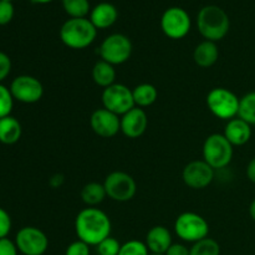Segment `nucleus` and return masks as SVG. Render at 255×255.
I'll list each match as a JSON object with an SVG mask.
<instances>
[{
    "label": "nucleus",
    "mask_w": 255,
    "mask_h": 255,
    "mask_svg": "<svg viewBox=\"0 0 255 255\" xmlns=\"http://www.w3.org/2000/svg\"><path fill=\"white\" fill-rule=\"evenodd\" d=\"M111 221L109 216L101 209L89 207L77 214L75 219V232L84 243L91 246H99L104 239L111 236Z\"/></svg>",
    "instance_id": "obj_1"
},
{
    "label": "nucleus",
    "mask_w": 255,
    "mask_h": 255,
    "mask_svg": "<svg viewBox=\"0 0 255 255\" xmlns=\"http://www.w3.org/2000/svg\"><path fill=\"white\" fill-rule=\"evenodd\" d=\"M197 27L204 39L217 42L224 39L228 34L231 20L222 7L217 5H207L198 12Z\"/></svg>",
    "instance_id": "obj_2"
},
{
    "label": "nucleus",
    "mask_w": 255,
    "mask_h": 255,
    "mask_svg": "<svg viewBox=\"0 0 255 255\" xmlns=\"http://www.w3.org/2000/svg\"><path fill=\"white\" fill-rule=\"evenodd\" d=\"M97 29L87 17H71L66 20L60 29V39L62 44L74 50L89 47L95 41Z\"/></svg>",
    "instance_id": "obj_3"
},
{
    "label": "nucleus",
    "mask_w": 255,
    "mask_h": 255,
    "mask_svg": "<svg viewBox=\"0 0 255 255\" xmlns=\"http://www.w3.org/2000/svg\"><path fill=\"white\" fill-rule=\"evenodd\" d=\"M239 102L236 94L226 87H216L207 95V106L216 117L221 120H229L238 117Z\"/></svg>",
    "instance_id": "obj_4"
},
{
    "label": "nucleus",
    "mask_w": 255,
    "mask_h": 255,
    "mask_svg": "<svg viewBox=\"0 0 255 255\" xmlns=\"http://www.w3.org/2000/svg\"><path fill=\"white\" fill-rule=\"evenodd\" d=\"M233 146L224 134L213 133L203 143V161L213 169L224 168L233 159Z\"/></svg>",
    "instance_id": "obj_5"
},
{
    "label": "nucleus",
    "mask_w": 255,
    "mask_h": 255,
    "mask_svg": "<svg viewBox=\"0 0 255 255\" xmlns=\"http://www.w3.org/2000/svg\"><path fill=\"white\" fill-rule=\"evenodd\" d=\"M174 232L183 242L194 244L208 237L209 224L199 214L184 212L177 217L174 222Z\"/></svg>",
    "instance_id": "obj_6"
},
{
    "label": "nucleus",
    "mask_w": 255,
    "mask_h": 255,
    "mask_svg": "<svg viewBox=\"0 0 255 255\" xmlns=\"http://www.w3.org/2000/svg\"><path fill=\"white\" fill-rule=\"evenodd\" d=\"M132 42L126 35L112 34L101 42L99 54L101 60L111 65H121L128 61L132 55Z\"/></svg>",
    "instance_id": "obj_7"
},
{
    "label": "nucleus",
    "mask_w": 255,
    "mask_h": 255,
    "mask_svg": "<svg viewBox=\"0 0 255 255\" xmlns=\"http://www.w3.org/2000/svg\"><path fill=\"white\" fill-rule=\"evenodd\" d=\"M101 100L104 109L109 110V111L114 112L119 116H124L125 114L131 111L133 107H136L132 90L125 86L124 84H116L115 82L111 86L104 89Z\"/></svg>",
    "instance_id": "obj_8"
},
{
    "label": "nucleus",
    "mask_w": 255,
    "mask_h": 255,
    "mask_svg": "<svg viewBox=\"0 0 255 255\" xmlns=\"http://www.w3.org/2000/svg\"><path fill=\"white\" fill-rule=\"evenodd\" d=\"M109 198L116 202H128L137 192V184L132 176L122 171L111 172L104 182Z\"/></svg>",
    "instance_id": "obj_9"
},
{
    "label": "nucleus",
    "mask_w": 255,
    "mask_h": 255,
    "mask_svg": "<svg viewBox=\"0 0 255 255\" xmlns=\"http://www.w3.org/2000/svg\"><path fill=\"white\" fill-rule=\"evenodd\" d=\"M191 16L184 9L178 6L168 7L161 17L162 31L169 39H183L191 30Z\"/></svg>",
    "instance_id": "obj_10"
},
{
    "label": "nucleus",
    "mask_w": 255,
    "mask_h": 255,
    "mask_svg": "<svg viewBox=\"0 0 255 255\" xmlns=\"http://www.w3.org/2000/svg\"><path fill=\"white\" fill-rule=\"evenodd\" d=\"M15 244L24 255H44L49 248V239L41 229L24 227L17 232Z\"/></svg>",
    "instance_id": "obj_11"
},
{
    "label": "nucleus",
    "mask_w": 255,
    "mask_h": 255,
    "mask_svg": "<svg viewBox=\"0 0 255 255\" xmlns=\"http://www.w3.org/2000/svg\"><path fill=\"white\" fill-rule=\"evenodd\" d=\"M12 97L22 104H35L40 101L44 95L42 84L34 76L21 75L15 77L10 86Z\"/></svg>",
    "instance_id": "obj_12"
},
{
    "label": "nucleus",
    "mask_w": 255,
    "mask_h": 255,
    "mask_svg": "<svg viewBox=\"0 0 255 255\" xmlns=\"http://www.w3.org/2000/svg\"><path fill=\"white\" fill-rule=\"evenodd\" d=\"M182 178L192 189H204L213 182L214 169L206 161H192L184 167Z\"/></svg>",
    "instance_id": "obj_13"
},
{
    "label": "nucleus",
    "mask_w": 255,
    "mask_h": 255,
    "mask_svg": "<svg viewBox=\"0 0 255 255\" xmlns=\"http://www.w3.org/2000/svg\"><path fill=\"white\" fill-rule=\"evenodd\" d=\"M91 128L97 136L111 138L121 131V119L119 115L106 109H99L92 112L90 117Z\"/></svg>",
    "instance_id": "obj_14"
},
{
    "label": "nucleus",
    "mask_w": 255,
    "mask_h": 255,
    "mask_svg": "<svg viewBox=\"0 0 255 255\" xmlns=\"http://www.w3.org/2000/svg\"><path fill=\"white\" fill-rule=\"evenodd\" d=\"M148 126L147 115L141 107H133L121 117V131L128 138H138Z\"/></svg>",
    "instance_id": "obj_15"
},
{
    "label": "nucleus",
    "mask_w": 255,
    "mask_h": 255,
    "mask_svg": "<svg viewBox=\"0 0 255 255\" xmlns=\"http://www.w3.org/2000/svg\"><path fill=\"white\" fill-rule=\"evenodd\" d=\"M146 246L151 254L164 255L169 247L173 244L172 234L166 227L156 226L152 227L146 236Z\"/></svg>",
    "instance_id": "obj_16"
},
{
    "label": "nucleus",
    "mask_w": 255,
    "mask_h": 255,
    "mask_svg": "<svg viewBox=\"0 0 255 255\" xmlns=\"http://www.w3.org/2000/svg\"><path fill=\"white\" fill-rule=\"evenodd\" d=\"M224 136L232 143V146H244L252 137V126L244 120L236 117L229 120L224 128Z\"/></svg>",
    "instance_id": "obj_17"
},
{
    "label": "nucleus",
    "mask_w": 255,
    "mask_h": 255,
    "mask_svg": "<svg viewBox=\"0 0 255 255\" xmlns=\"http://www.w3.org/2000/svg\"><path fill=\"white\" fill-rule=\"evenodd\" d=\"M119 11L111 2H100L90 12V21L96 29H107L116 22Z\"/></svg>",
    "instance_id": "obj_18"
},
{
    "label": "nucleus",
    "mask_w": 255,
    "mask_h": 255,
    "mask_svg": "<svg viewBox=\"0 0 255 255\" xmlns=\"http://www.w3.org/2000/svg\"><path fill=\"white\" fill-rule=\"evenodd\" d=\"M219 50L216 42L204 40L196 46L193 51V60L199 67H211L218 61Z\"/></svg>",
    "instance_id": "obj_19"
},
{
    "label": "nucleus",
    "mask_w": 255,
    "mask_h": 255,
    "mask_svg": "<svg viewBox=\"0 0 255 255\" xmlns=\"http://www.w3.org/2000/svg\"><path fill=\"white\" fill-rule=\"evenodd\" d=\"M21 137V125L15 117L6 116L0 119V142L14 144Z\"/></svg>",
    "instance_id": "obj_20"
},
{
    "label": "nucleus",
    "mask_w": 255,
    "mask_h": 255,
    "mask_svg": "<svg viewBox=\"0 0 255 255\" xmlns=\"http://www.w3.org/2000/svg\"><path fill=\"white\" fill-rule=\"evenodd\" d=\"M92 80L95 81V84L104 87V89L114 85L115 80H116L115 66L104 61V60H100L92 67Z\"/></svg>",
    "instance_id": "obj_21"
},
{
    "label": "nucleus",
    "mask_w": 255,
    "mask_h": 255,
    "mask_svg": "<svg viewBox=\"0 0 255 255\" xmlns=\"http://www.w3.org/2000/svg\"><path fill=\"white\" fill-rule=\"evenodd\" d=\"M133 95V101L136 107H148L156 102L158 97V91L152 84H141L137 85L132 90Z\"/></svg>",
    "instance_id": "obj_22"
},
{
    "label": "nucleus",
    "mask_w": 255,
    "mask_h": 255,
    "mask_svg": "<svg viewBox=\"0 0 255 255\" xmlns=\"http://www.w3.org/2000/svg\"><path fill=\"white\" fill-rule=\"evenodd\" d=\"M106 189H105L104 183H97V182H90L85 184L84 188L81 189V199L85 204L89 207H95L104 202L106 198Z\"/></svg>",
    "instance_id": "obj_23"
},
{
    "label": "nucleus",
    "mask_w": 255,
    "mask_h": 255,
    "mask_svg": "<svg viewBox=\"0 0 255 255\" xmlns=\"http://www.w3.org/2000/svg\"><path fill=\"white\" fill-rule=\"evenodd\" d=\"M238 117L251 126H255V91L248 92L241 99Z\"/></svg>",
    "instance_id": "obj_24"
},
{
    "label": "nucleus",
    "mask_w": 255,
    "mask_h": 255,
    "mask_svg": "<svg viewBox=\"0 0 255 255\" xmlns=\"http://www.w3.org/2000/svg\"><path fill=\"white\" fill-rule=\"evenodd\" d=\"M62 6L74 19L86 17L89 12H91L89 0H62Z\"/></svg>",
    "instance_id": "obj_25"
},
{
    "label": "nucleus",
    "mask_w": 255,
    "mask_h": 255,
    "mask_svg": "<svg viewBox=\"0 0 255 255\" xmlns=\"http://www.w3.org/2000/svg\"><path fill=\"white\" fill-rule=\"evenodd\" d=\"M191 255H221V246L212 238H204L189 248Z\"/></svg>",
    "instance_id": "obj_26"
},
{
    "label": "nucleus",
    "mask_w": 255,
    "mask_h": 255,
    "mask_svg": "<svg viewBox=\"0 0 255 255\" xmlns=\"http://www.w3.org/2000/svg\"><path fill=\"white\" fill-rule=\"evenodd\" d=\"M119 255H151L146 243L141 241H128L124 243L120 249Z\"/></svg>",
    "instance_id": "obj_27"
},
{
    "label": "nucleus",
    "mask_w": 255,
    "mask_h": 255,
    "mask_svg": "<svg viewBox=\"0 0 255 255\" xmlns=\"http://www.w3.org/2000/svg\"><path fill=\"white\" fill-rule=\"evenodd\" d=\"M12 105H14V97H12L11 91L0 84V119L10 116Z\"/></svg>",
    "instance_id": "obj_28"
},
{
    "label": "nucleus",
    "mask_w": 255,
    "mask_h": 255,
    "mask_svg": "<svg viewBox=\"0 0 255 255\" xmlns=\"http://www.w3.org/2000/svg\"><path fill=\"white\" fill-rule=\"evenodd\" d=\"M121 246L122 244L116 238H112L110 236L109 238L104 239L99 246H96L97 253L99 255H119Z\"/></svg>",
    "instance_id": "obj_29"
},
{
    "label": "nucleus",
    "mask_w": 255,
    "mask_h": 255,
    "mask_svg": "<svg viewBox=\"0 0 255 255\" xmlns=\"http://www.w3.org/2000/svg\"><path fill=\"white\" fill-rule=\"evenodd\" d=\"M14 16V6L11 1L0 0V25L9 24Z\"/></svg>",
    "instance_id": "obj_30"
},
{
    "label": "nucleus",
    "mask_w": 255,
    "mask_h": 255,
    "mask_svg": "<svg viewBox=\"0 0 255 255\" xmlns=\"http://www.w3.org/2000/svg\"><path fill=\"white\" fill-rule=\"evenodd\" d=\"M90 246L89 244L84 243L82 241L72 242L69 247L66 248L65 255H90Z\"/></svg>",
    "instance_id": "obj_31"
},
{
    "label": "nucleus",
    "mask_w": 255,
    "mask_h": 255,
    "mask_svg": "<svg viewBox=\"0 0 255 255\" xmlns=\"http://www.w3.org/2000/svg\"><path fill=\"white\" fill-rule=\"evenodd\" d=\"M11 229V219L6 211L0 208V239L6 238Z\"/></svg>",
    "instance_id": "obj_32"
},
{
    "label": "nucleus",
    "mask_w": 255,
    "mask_h": 255,
    "mask_svg": "<svg viewBox=\"0 0 255 255\" xmlns=\"http://www.w3.org/2000/svg\"><path fill=\"white\" fill-rule=\"evenodd\" d=\"M16 244L9 238H2L0 239V255H17Z\"/></svg>",
    "instance_id": "obj_33"
},
{
    "label": "nucleus",
    "mask_w": 255,
    "mask_h": 255,
    "mask_svg": "<svg viewBox=\"0 0 255 255\" xmlns=\"http://www.w3.org/2000/svg\"><path fill=\"white\" fill-rule=\"evenodd\" d=\"M11 70V60L5 52L0 51V82L7 77Z\"/></svg>",
    "instance_id": "obj_34"
},
{
    "label": "nucleus",
    "mask_w": 255,
    "mask_h": 255,
    "mask_svg": "<svg viewBox=\"0 0 255 255\" xmlns=\"http://www.w3.org/2000/svg\"><path fill=\"white\" fill-rule=\"evenodd\" d=\"M164 255H191V253H189V249L184 244L173 243Z\"/></svg>",
    "instance_id": "obj_35"
},
{
    "label": "nucleus",
    "mask_w": 255,
    "mask_h": 255,
    "mask_svg": "<svg viewBox=\"0 0 255 255\" xmlns=\"http://www.w3.org/2000/svg\"><path fill=\"white\" fill-rule=\"evenodd\" d=\"M247 177L252 183L255 184V157L249 161L248 166H247Z\"/></svg>",
    "instance_id": "obj_36"
},
{
    "label": "nucleus",
    "mask_w": 255,
    "mask_h": 255,
    "mask_svg": "<svg viewBox=\"0 0 255 255\" xmlns=\"http://www.w3.org/2000/svg\"><path fill=\"white\" fill-rule=\"evenodd\" d=\"M249 216L255 222V198L252 201L251 206H249Z\"/></svg>",
    "instance_id": "obj_37"
},
{
    "label": "nucleus",
    "mask_w": 255,
    "mask_h": 255,
    "mask_svg": "<svg viewBox=\"0 0 255 255\" xmlns=\"http://www.w3.org/2000/svg\"><path fill=\"white\" fill-rule=\"evenodd\" d=\"M31 1L36 2V4H47V2H51L54 0H31Z\"/></svg>",
    "instance_id": "obj_38"
},
{
    "label": "nucleus",
    "mask_w": 255,
    "mask_h": 255,
    "mask_svg": "<svg viewBox=\"0 0 255 255\" xmlns=\"http://www.w3.org/2000/svg\"><path fill=\"white\" fill-rule=\"evenodd\" d=\"M151 255H161V254H151Z\"/></svg>",
    "instance_id": "obj_39"
},
{
    "label": "nucleus",
    "mask_w": 255,
    "mask_h": 255,
    "mask_svg": "<svg viewBox=\"0 0 255 255\" xmlns=\"http://www.w3.org/2000/svg\"><path fill=\"white\" fill-rule=\"evenodd\" d=\"M5 1H11V0H5Z\"/></svg>",
    "instance_id": "obj_40"
}]
</instances>
